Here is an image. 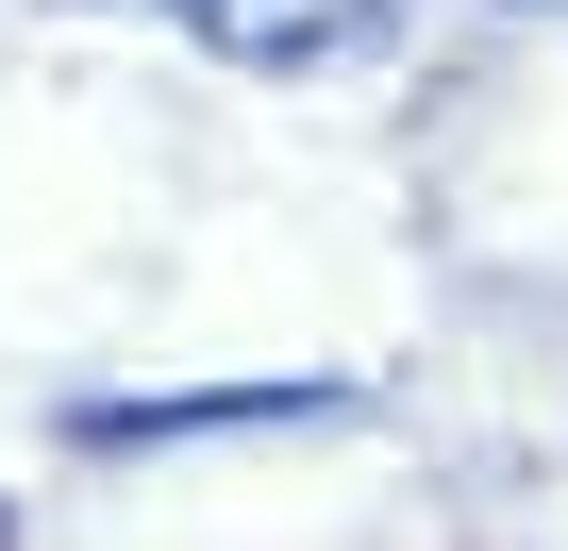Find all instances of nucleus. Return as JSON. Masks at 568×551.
Segmentation results:
<instances>
[{"mask_svg":"<svg viewBox=\"0 0 568 551\" xmlns=\"http://www.w3.org/2000/svg\"><path fill=\"white\" fill-rule=\"evenodd\" d=\"M335 418H368V385H335V368H284V385H101V401H68L51 435H68L84 468H168V451H234V435H335Z\"/></svg>","mask_w":568,"mask_h":551,"instance_id":"nucleus-1","label":"nucleus"},{"mask_svg":"<svg viewBox=\"0 0 568 551\" xmlns=\"http://www.w3.org/2000/svg\"><path fill=\"white\" fill-rule=\"evenodd\" d=\"M168 18L217 51V68H267V84H318V68H368L418 34V0H168Z\"/></svg>","mask_w":568,"mask_h":551,"instance_id":"nucleus-2","label":"nucleus"},{"mask_svg":"<svg viewBox=\"0 0 568 551\" xmlns=\"http://www.w3.org/2000/svg\"><path fill=\"white\" fill-rule=\"evenodd\" d=\"M501 18H568V0H501Z\"/></svg>","mask_w":568,"mask_h":551,"instance_id":"nucleus-3","label":"nucleus"},{"mask_svg":"<svg viewBox=\"0 0 568 551\" xmlns=\"http://www.w3.org/2000/svg\"><path fill=\"white\" fill-rule=\"evenodd\" d=\"M0 534H18V501H0Z\"/></svg>","mask_w":568,"mask_h":551,"instance_id":"nucleus-4","label":"nucleus"},{"mask_svg":"<svg viewBox=\"0 0 568 551\" xmlns=\"http://www.w3.org/2000/svg\"><path fill=\"white\" fill-rule=\"evenodd\" d=\"M134 18H168V0H134Z\"/></svg>","mask_w":568,"mask_h":551,"instance_id":"nucleus-5","label":"nucleus"}]
</instances>
